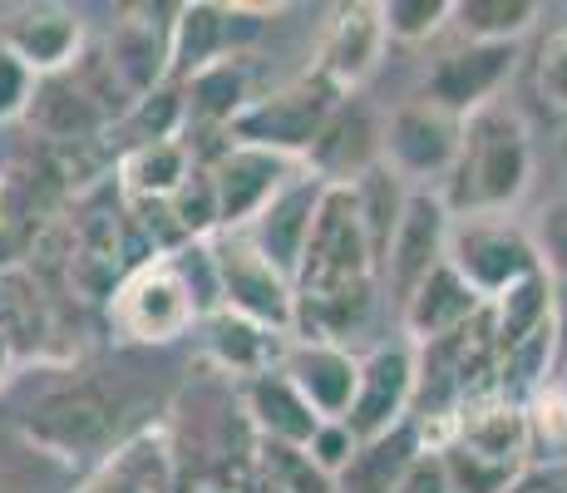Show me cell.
<instances>
[{"label":"cell","mask_w":567,"mask_h":493,"mask_svg":"<svg viewBox=\"0 0 567 493\" xmlns=\"http://www.w3.org/2000/svg\"><path fill=\"white\" fill-rule=\"evenodd\" d=\"M297 287V341H341L365 321L370 301L380 291V261L355 213V193L341 183H326L316 203L307 247L291 271Z\"/></svg>","instance_id":"cell-1"},{"label":"cell","mask_w":567,"mask_h":493,"mask_svg":"<svg viewBox=\"0 0 567 493\" xmlns=\"http://www.w3.org/2000/svg\"><path fill=\"white\" fill-rule=\"evenodd\" d=\"M533 183V129L514 104L494 99V104L474 109L464 119L460 158H454L450 178H444V207L450 217H494L514 213L518 197Z\"/></svg>","instance_id":"cell-2"},{"label":"cell","mask_w":567,"mask_h":493,"mask_svg":"<svg viewBox=\"0 0 567 493\" xmlns=\"http://www.w3.org/2000/svg\"><path fill=\"white\" fill-rule=\"evenodd\" d=\"M198 321L203 311L178 251L134 261L128 277L118 281V291L109 296V326L118 331V341L134 346H173L188 331H198Z\"/></svg>","instance_id":"cell-3"},{"label":"cell","mask_w":567,"mask_h":493,"mask_svg":"<svg viewBox=\"0 0 567 493\" xmlns=\"http://www.w3.org/2000/svg\"><path fill=\"white\" fill-rule=\"evenodd\" d=\"M114 430H118V400L100 380L54 386L20 414V440L30 449H40V454L60 459V464L104 459Z\"/></svg>","instance_id":"cell-4"},{"label":"cell","mask_w":567,"mask_h":493,"mask_svg":"<svg viewBox=\"0 0 567 493\" xmlns=\"http://www.w3.org/2000/svg\"><path fill=\"white\" fill-rule=\"evenodd\" d=\"M124 109L128 99L114 90L104 64L80 60L74 70L35 80V94H30V109L20 124H30V134H40L50 148H80V144H100V134Z\"/></svg>","instance_id":"cell-5"},{"label":"cell","mask_w":567,"mask_h":493,"mask_svg":"<svg viewBox=\"0 0 567 493\" xmlns=\"http://www.w3.org/2000/svg\"><path fill=\"white\" fill-rule=\"evenodd\" d=\"M207 251H213L217 306L291 341V331H297V287H291L287 271L271 267L243 233L207 237Z\"/></svg>","instance_id":"cell-6"},{"label":"cell","mask_w":567,"mask_h":493,"mask_svg":"<svg viewBox=\"0 0 567 493\" xmlns=\"http://www.w3.org/2000/svg\"><path fill=\"white\" fill-rule=\"evenodd\" d=\"M444 261L460 271V277L468 281V291H474L484 306L494 301V296H504L514 281L543 271L528 227L514 223L508 213L454 217V223H450V243H444Z\"/></svg>","instance_id":"cell-7"},{"label":"cell","mask_w":567,"mask_h":493,"mask_svg":"<svg viewBox=\"0 0 567 493\" xmlns=\"http://www.w3.org/2000/svg\"><path fill=\"white\" fill-rule=\"evenodd\" d=\"M341 104V94L321 80V74H301V80L281 84L277 94H261L227 129V144H252V148H271L287 153V158L307 163V153L321 134V124L331 119V109Z\"/></svg>","instance_id":"cell-8"},{"label":"cell","mask_w":567,"mask_h":493,"mask_svg":"<svg viewBox=\"0 0 567 493\" xmlns=\"http://www.w3.org/2000/svg\"><path fill=\"white\" fill-rule=\"evenodd\" d=\"M464 119L430 99H410L380 124V163L395 173L405 188H434L450 178L460 158Z\"/></svg>","instance_id":"cell-9"},{"label":"cell","mask_w":567,"mask_h":493,"mask_svg":"<svg viewBox=\"0 0 567 493\" xmlns=\"http://www.w3.org/2000/svg\"><path fill=\"white\" fill-rule=\"evenodd\" d=\"M207 163V178L217 193V227L223 233H243L247 223L271 203L307 163L287 158V153L252 148V144H223Z\"/></svg>","instance_id":"cell-10"},{"label":"cell","mask_w":567,"mask_h":493,"mask_svg":"<svg viewBox=\"0 0 567 493\" xmlns=\"http://www.w3.org/2000/svg\"><path fill=\"white\" fill-rule=\"evenodd\" d=\"M414 380H420V356H414L410 341H385L365 350L355 400L346 410V430L355 440H375V434H390L395 424H405L414 410Z\"/></svg>","instance_id":"cell-11"},{"label":"cell","mask_w":567,"mask_h":493,"mask_svg":"<svg viewBox=\"0 0 567 493\" xmlns=\"http://www.w3.org/2000/svg\"><path fill=\"white\" fill-rule=\"evenodd\" d=\"M460 454L478 459V464H494L504 474H518L528 464V420H523V400H514L508 390L488 386L454 410L450 420V444Z\"/></svg>","instance_id":"cell-12"},{"label":"cell","mask_w":567,"mask_h":493,"mask_svg":"<svg viewBox=\"0 0 567 493\" xmlns=\"http://www.w3.org/2000/svg\"><path fill=\"white\" fill-rule=\"evenodd\" d=\"M514 64H518V45H474V40H460V45L444 50L424 70V99L468 119L474 109L494 104L504 94V84L514 80Z\"/></svg>","instance_id":"cell-13"},{"label":"cell","mask_w":567,"mask_h":493,"mask_svg":"<svg viewBox=\"0 0 567 493\" xmlns=\"http://www.w3.org/2000/svg\"><path fill=\"white\" fill-rule=\"evenodd\" d=\"M450 207H444L440 188H414L405 203V217H400L395 237L385 247V261H380V281L405 301V296L430 277L444 261V243H450Z\"/></svg>","instance_id":"cell-14"},{"label":"cell","mask_w":567,"mask_h":493,"mask_svg":"<svg viewBox=\"0 0 567 493\" xmlns=\"http://www.w3.org/2000/svg\"><path fill=\"white\" fill-rule=\"evenodd\" d=\"M0 45L35 80L64 74L84 60V20L70 6H16L0 16Z\"/></svg>","instance_id":"cell-15"},{"label":"cell","mask_w":567,"mask_h":493,"mask_svg":"<svg viewBox=\"0 0 567 493\" xmlns=\"http://www.w3.org/2000/svg\"><path fill=\"white\" fill-rule=\"evenodd\" d=\"M277 370L297 386V394L316 410V420H346L361 380V356L341 341H297L281 346Z\"/></svg>","instance_id":"cell-16"},{"label":"cell","mask_w":567,"mask_h":493,"mask_svg":"<svg viewBox=\"0 0 567 493\" xmlns=\"http://www.w3.org/2000/svg\"><path fill=\"white\" fill-rule=\"evenodd\" d=\"M385 45L390 40H385V25H380V6H370V0L341 6L321 40V54H316V74L341 99H351L380 70Z\"/></svg>","instance_id":"cell-17"},{"label":"cell","mask_w":567,"mask_h":493,"mask_svg":"<svg viewBox=\"0 0 567 493\" xmlns=\"http://www.w3.org/2000/svg\"><path fill=\"white\" fill-rule=\"evenodd\" d=\"M370 168H380V119L351 94L321 124V134H316V144L307 153V173H316L321 183L351 188Z\"/></svg>","instance_id":"cell-18"},{"label":"cell","mask_w":567,"mask_h":493,"mask_svg":"<svg viewBox=\"0 0 567 493\" xmlns=\"http://www.w3.org/2000/svg\"><path fill=\"white\" fill-rule=\"evenodd\" d=\"M478 316H484V301L468 291V281L450 267V261H440V267L400 301V326H405V341L414 350L450 341V336H460L464 326H474Z\"/></svg>","instance_id":"cell-19"},{"label":"cell","mask_w":567,"mask_h":493,"mask_svg":"<svg viewBox=\"0 0 567 493\" xmlns=\"http://www.w3.org/2000/svg\"><path fill=\"white\" fill-rule=\"evenodd\" d=\"M326 183L316 178V173L301 168L297 178L287 183L277 197H271L267 207L252 217V223L243 227V237L252 243L261 257L271 261V267H281L291 277L301 261V247H307V233H311V217H316V203H321Z\"/></svg>","instance_id":"cell-20"},{"label":"cell","mask_w":567,"mask_h":493,"mask_svg":"<svg viewBox=\"0 0 567 493\" xmlns=\"http://www.w3.org/2000/svg\"><path fill=\"white\" fill-rule=\"evenodd\" d=\"M237 20H243V6H178L168 25V84L193 80L207 64L227 60L237 40Z\"/></svg>","instance_id":"cell-21"},{"label":"cell","mask_w":567,"mask_h":493,"mask_svg":"<svg viewBox=\"0 0 567 493\" xmlns=\"http://www.w3.org/2000/svg\"><path fill=\"white\" fill-rule=\"evenodd\" d=\"M243 414L252 424L257 444H277V449H307L311 434L321 430L316 410L297 394L281 370H261V376L243 380Z\"/></svg>","instance_id":"cell-22"},{"label":"cell","mask_w":567,"mask_h":493,"mask_svg":"<svg viewBox=\"0 0 567 493\" xmlns=\"http://www.w3.org/2000/svg\"><path fill=\"white\" fill-rule=\"evenodd\" d=\"M183 94V138L198 129V134H223L233 129V119L252 104V84H247V64L243 54H227V60L207 64L193 80L178 84Z\"/></svg>","instance_id":"cell-23"},{"label":"cell","mask_w":567,"mask_h":493,"mask_svg":"<svg viewBox=\"0 0 567 493\" xmlns=\"http://www.w3.org/2000/svg\"><path fill=\"white\" fill-rule=\"evenodd\" d=\"M74 493H178L163 434H138V440L118 444Z\"/></svg>","instance_id":"cell-24"},{"label":"cell","mask_w":567,"mask_h":493,"mask_svg":"<svg viewBox=\"0 0 567 493\" xmlns=\"http://www.w3.org/2000/svg\"><path fill=\"white\" fill-rule=\"evenodd\" d=\"M193 148L183 138H138L118 158V193L124 203H168L178 183L193 173Z\"/></svg>","instance_id":"cell-25"},{"label":"cell","mask_w":567,"mask_h":493,"mask_svg":"<svg viewBox=\"0 0 567 493\" xmlns=\"http://www.w3.org/2000/svg\"><path fill=\"white\" fill-rule=\"evenodd\" d=\"M424 454L414 424H395L390 434H375V440H361L351 454V464L336 474V493H395L400 479L410 474V464Z\"/></svg>","instance_id":"cell-26"},{"label":"cell","mask_w":567,"mask_h":493,"mask_svg":"<svg viewBox=\"0 0 567 493\" xmlns=\"http://www.w3.org/2000/svg\"><path fill=\"white\" fill-rule=\"evenodd\" d=\"M198 331H203L207 356H213L227 376H243V380L261 376V370H277L281 346H287V336L261 331V326L243 321V316H233V311H223V306H217L213 316H203Z\"/></svg>","instance_id":"cell-27"},{"label":"cell","mask_w":567,"mask_h":493,"mask_svg":"<svg viewBox=\"0 0 567 493\" xmlns=\"http://www.w3.org/2000/svg\"><path fill=\"white\" fill-rule=\"evenodd\" d=\"M484 311H488V331H494L498 356H504V350L523 346L528 336L548 331L558 321V287H553L548 271H533V277L514 281L504 296H494Z\"/></svg>","instance_id":"cell-28"},{"label":"cell","mask_w":567,"mask_h":493,"mask_svg":"<svg viewBox=\"0 0 567 493\" xmlns=\"http://www.w3.org/2000/svg\"><path fill=\"white\" fill-rule=\"evenodd\" d=\"M538 0H454L450 25L474 45H518L538 25Z\"/></svg>","instance_id":"cell-29"},{"label":"cell","mask_w":567,"mask_h":493,"mask_svg":"<svg viewBox=\"0 0 567 493\" xmlns=\"http://www.w3.org/2000/svg\"><path fill=\"white\" fill-rule=\"evenodd\" d=\"M50 326H54L50 321V306H45V296H40L35 281L25 277V267L0 271V336L10 341L16 360L45 346Z\"/></svg>","instance_id":"cell-30"},{"label":"cell","mask_w":567,"mask_h":493,"mask_svg":"<svg viewBox=\"0 0 567 493\" xmlns=\"http://www.w3.org/2000/svg\"><path fill=\"white\" fill-rule=\"evenodd\" d=\"M247 493H336V484L311 469V459L301 449H277V444H257L252 454V474L243 479Z\"/></svg>","instance_id":"cell-31"},{"label":"cell","mask_w":567,"mask_h":493,"mask_svg":"<svg viewBox=\"0 0 567 493\" xmlns=\"http://www.w3.org/2000/svg\"><path fill=\"white\" fill-rule=\"evenodd\" d=\"M523 420H528V464H567V390L558 380L523 400Z\"/></svg>","instance_id":"cell-32"},{"label":"cell","mask_w":567,"mask_h":493,"mask_svg":"<svg viewBox=\"0 0 567 493\" xmlns=\"http://www.w3.org/2000/svg\"><path fill=\"white\" fill-rule=\"evenodd\" d=\"M450 16L454 0H380V25L395 45H424L440 30H450Z\"/></svg>","instance_id":"cell-33"},{"label":"cell","mask_w":567,"mask_h":493,"mask_svg":"<svg viewBox=\"0 0 567 493\" xmlns=\"http://www.w3.org/2000/svg\"><path fill=\"white\" fill-rule=\"evenodd\" d=\"M528 237H533V251H538V267L553 277V287L567 281V193L548 197V203L533 213Z\"/></svg>","instance_id":"cell-34"},{"label":"cell","mask_w":567,"mask_h":493,"mask_svg":"<svg viewBox=\"0 0 567 493\" xmlns=\"http://www.w3.org/2000/svg\"><path fill=\"white\" fill-rule=\"evenodd\" d=\"M355 444H361V440H355V434L346 430V420H321V430L311 434V444L301 449V454L311 459V469H321V474L336 484V474H341V469L351 464Z\"/></svg>","instance_id":"cell-35"},{"label":"cell","mask_w":567,"mask_h":493,"mask_svg":"<svg viewBox=\"0 0 567 493\" xmlns=\"http://www.w3.org/2000/svg\"><path fill=\"white\" fill-rule=\"evenodd\" d=\"M533 80H538V94L548 99L553 109H563V114H567V25H558V30H553V35L538 45Z\"/></svg>","instance_id":"cell-36"},{"label":"cell","mask_w":567,"mask_h":493,"mask_svg":"<svg viewBox=\"0 0 567 493\" xmlns=\"http://www.w3.org/2000/svg\"><path fill=\"white\" fill-rule=\"evenodd\" d=\"M30 94H35V74L16 60L6 45H0V129L20 124L30 109Z\"/></svg>","instance_id":"cell-37"},{"label":"cell","mask_w":567,"mask_h":493,"mask_svg":"<svg viewBox=\"0 0 567 493\" xmlns=\"http://www.w3.org/2000/svg\"><path fill=\"white\" fill-rule=\"evenodd\" d=\"M20 257H25V233H20V207L10 203L6 183H0V271L20 267Z\"/></svg>","instance_id":"cell-38"},{"label":"cell","mask_w":567,"mask_h":493,"mask_svg":"<svg viewBox=\"0 0 567 493\" xmlns=\"http://www.w3.org/2000/svg\"><path fill=\"white\" fill-rule=\"evenodd\" d=\"M504 493H567V464H523Z\"/></svg>","instance_id":"cell-39"},{"label":"cell","mask_w":567,"mask_h":493,"mask_svg":"<svg viewBox=\"0 0 567 493\" xmlns=\"http://www.w3.org/2000/svg\"><path fill=\"white\" fill-rule=\"evenodd\" d=\"M395 493H450V479H444L440 454H430V449H424V454L410 464V474L400 479Z\"/></svg>","instance_id":"cell-40"},{"label":"cell","mask_w":567,"mask_h":493,"mask_svg":"<svg viewBox=\"0 0 567 493\" xmlns=\"http://www.w3.org/2000/svg\"><path fill=\"white\" fill-rule=\"evenodd\" d=\"M178 493H247V489H243V479H233V474H193Z\"/></svg>","instance_id":"cell-41"},{"label":"cell","mask_w":567,"mask_h":493,"mask_svg":"<svg viewBox=\"0 0 567 493\" xmlns=\"http://www.w3.org/2000/svg\"><path fill=\"white\" fill-rule=\"evenodd\" d=\"M10 370H16V350H10V341L0 336V386L10 380Z\"/></svg>","instance_id":"cell-42"},{"label":"cell","mask_w":567,"mask_h":493,"mask_svg":"<svg viewBox=\"0 0 567 493\" xmlns=\"http://www.w3.org/2000/svg\"><path fill=\"white\" fill-rule=\"evenodd\" d=\"M553 380H558V386L567 390V356H563V366H558V370H553Z\"/></svg>","instance_id":"cell-43"}]
</instances>
